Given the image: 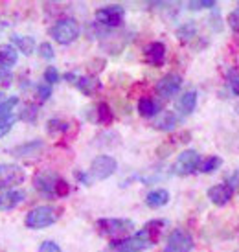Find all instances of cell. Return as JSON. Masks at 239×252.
Segmentation results:
<instances>
[{
	"mask_svg": "<svg viewBox=\"0 0 239 252\" xmlns=\"http://www.w3.org/2000/svg\"><path fill=\"white\" fill-rule=\"evenodd\" d=\"M79 33H81V28L76 19H61L50 28L52 39H56V42L59 44H70L78 39Z\"/></svg>",
	"mask_w": 239,
	"mask_h": 252,
	"instance_id": "cell-1",
	"label": "cell"
},
{
	"mask_svg": "<svg viewBox=\"0 0 239 252\" xmlns=\"http://www.w3.org/2000/svg\"><path fill=\"white\" fill-rule=\"evenodd\" d=\"M149 247H153V241L149 239V236L144 230L136 232L131 238L113 239L111 241V251L114 252H142Z\"/></svg>",
	"mask_w": 239,
	"mask_h": 252,
	"instance_id": "cell-2",
	"label": "cell"
},
{
	"mask_svg": "<svg viewBox=\"0 0 239 252\" xmlns=\"http://www.w3.org/2000/svg\"><path fill=\"white\" fill-rule=\"evenodd\" d=\"M201 168V155L195 149H186L177 157L175 164L171 166V173L179 177H186L195 173Z\"/></svg>",
	"mask_w": 239,
	"mask_h": 252,
	"instance_id": "cell-3",
	"label": "cell"
},
{
	"mask_svg": "<svg viewBox=\"0 0 239 252\" xmlns=\"http://www.w3.org/2000/svg\"><path fill=\"white\" fill-rule=\"evenodd\" d=\"M57 210L54 206H37L26 216V226L39 230V228H46L50 224H54L57 221Z\"/></svg>",
	"mask_w": 239,
	"mask_h": 252,
	"instance_id": "cell-4",
	"label": "cell"
},
{
	"mask_svg": "<svg viewBox=\"0 0 239 252\" xmlns=\"http://www.w3.org/2000/svg\"><path fill=\"white\" fill-rule=\"evenodd\" d=\"M96 228L101 236H109V238H116L121 234L134 230V223L131 219H99L96 223Z\"/></svg>",
	"mask_w": 239,
	"mask_h": 252,
	"instance_id": "cell-5",
	"label": "cell"
},
{
	"mask_svg": "<svg viewBox=\"0 0 239 252\" xmlns=\"http://www.w3.org/2000/svg\"><path fill=\"white\" fill-rule=\"evenodd\" d=\"M118 168V162L114 160V157L109 155H99L96 157L90 164V177L92 179H98V181H105L111 175H114V171Z\"/></svg>",
	"mask_w": 239,
	"mask_h": 252,
	"instance_id": "cell-6",
	"label": "cell"
},
{
	"mask_svg": "<svg viewBox=\"0 0 239 252\" xmlns=\"http://www.w3.org/2000/svg\"><path fill=\"white\" fill-rule=\"evenodd\" d=\"M125 9L121 6H105L96 11V21L105 28H118L123 24Z\"/></svg>",
	"mask_w": 239,
	"mask_h": 252,
	"instance_id": "cell-7",
	"label": "cell"
},
{
	"mask_svg": "<svg viewBox=\"0 0 239 252\" xmlns=\"http://www.w3.org/2000/svg\"><path fill=\"white\" fill-rule=\"evenodd\" d=\"M193 238L182 228H175L169 232L166 241V252H191L193 251Z\"/></svg>",
	"mask_w": 239,
	"mask_h": 252,
	"instance_id": "cell-8",
	"label": "cell"
},
{
	"mask_svg": "<svg viewBox=\"0 0 239 252\" xmlns=\"http://www.w3.org/2000/svg\"><path fill=\"white\" fill-rule=\"evenodd\" d=\"M26 179L24 169L19 164H0V189H9L19 186Z\"/></svg>",
	"mask_w": 239,
	"mask_h": 252,
	"instance_id": "cell-9",
	"label": "cell"
},
{
	"mask_svg": "<svg viewBox=\"0 0 239 252\" xmlns=\"http://www.w3.org/2000/svg\"><path fill=\"white\" fill-rule=\"evenodd\" d=\"M180 87H182V77L179 76V74H175V72H171V74H166V76L160 77L156 81L155 91L160 98L169 99L180 91Z\"/></svg>",
	"mask_w": 239,
	"mask_h": 252,
	"instance_id": "cell-10",
	"label": "cell"
},
{
	"mask_svg": "<svg viewBox=\"0 0 239 252\" xmlns=\"http://www.w3.org/2000/svg\"><path fill=\"white\" fill-rule=\"evenodd\" d=\"M61 177L56 175L54 171H41L37 173L33 179V186L37 188L39 193H42L44 197H56V184Z\"/></svg>",
	"mask_w": 239,
	"mask_h": 252,
	"instance_id": "cell-11",
	"label": "cell"
},
{
	"mask_svg": "<svg viewBox=\"0 0 239 252\" xmlns=\"http://www.w3.org/2000/svg\"><path fill=\"white\" fill-rule=\"evenodd\" d=\"M232 195H234V189L230 188L226 182L215 184V186H211V188L208 189V199H210L215 206H225V204H228V201L232 199Z\"/></svg>",
	"mask_w": 239,
	"mask_h": 252,
	"instance_id": "cell-12",
	"label": "cell"
},
{
	"mask_svg": "<svg viewBox=\"0 0 239 252\" xmlns=\"http://www.w3.org/2000/svg\"><path fill=\"white\" fill-rule=\"evenodd\" d=\"M24 199H26V193L22 189H4V191H0V210H13Z\"/></svg>",
	"mask_w": 239,
	"mask_h": 252,
	"instance_id": "cell-13",
	"label": "cell"
},
{
	"mask_svg": "<svg viewBox=\"0 0 239 252\" xmlns=\"http://www.w3.org/2000/svg\"><path fill=\"white\" fill-rule=\"evenodd\" d=\"M144 56H146V61L153 66H162L164 61H166V46L164 42H149L148 46L144 48Z\"/></svg>",
	"mask_w": 239,
	"mask_h": 252,
	"instance_id": "cell-14",
	"label": "cell"
},
{
	"mask_svg": "<svg viewBox=\"0 0 239 252\" xmlns=\"http://www.w3.org/2000/svg\"><path fill=\"white\" fill-rule=\"evenodd\" d=\"M19 52L13 44H0V72H9L11 66L17 64Z\"/></svg>",
	"mask_w": 239,
	"mask_h": 252,
	"instance_id": "cell-15",
	"label": "cell"
},
{
	"mask_svg": "<svg viewBox=\"0 0 239 252\" xmlns=\"http://www.w3.org/2000/svg\"><path fill=\"white\" fill-rule=\"evenodd\" d=\"M195 107H197V92L195 91L184 92L182 96L179 98V101H177V109H179V112H182L184 116L191 114L195 111Z\"/></svg>",
	"mask_w": 239,
	"mask_h": 252,
	"instance_id": "cell-16",
	"label": "cell"
},
{
	"mask_svg": "<svg viewBox=\"0 0 239 252\" xmlns=\"http://www.w3.org/2000/svg\"><path fill=\"white\" fill-rule=\"evenodd\" d=\"M138 112H140V116L144 118H155L158 116V112H160V103L153 98H140L138 99Z\"/></svg>",
	"mask_w": 239,
	"mask_h": 252,
	"instance_id": "cell-17",
	"label": "cell"
},
{
	"mask_svg": "<svg viewBox=\"0 0 239 252\" xmlns=\"http://www.w3.org/2000/svg\"><path fill=\"white\" fill-rule=\"evenodd\" d=\"M179 124V118H177V114L173 111H164L160 112L155 120V129L158 131H173Z\"/></svg>",
	"mask_w": 239,
	"mask_h": 252,
	"instance_id": "cell-18",
	"label": "cell"
},
{
	"mask_svg": "<svg viewBox=\"0 0 239 252\" xmlns=\"http://www.w3.org/2000/svg\"><path fill=\"white\" fill-rule=\"evenodd\" d=\"M76 87L79 89V92H83L85 96H94L101 89V83L94 76H81L78 77Z\"/></svg>",
	"mask_w": 239,
	"mask_h": 252,
	"instance_id": "cell-19",
	"label": "cell"
},
{
	"mask_svg": "<svg viewBox=\"0 0 239 252\" xmlns=\"http://www.w3.org/2000/svg\"><path fill=\"white\" fill-rule=\"evenodd\" d=\"M90 120L96 122V124H101V126H111L114 120V114L111 111V107L101 101V103H98V105L94 107V116Z\"/></svg>",
	"mask_w": 239,
	"mask_h": 252,
	"instance_id": "cell-20",
	"label": "cell"
},
{
	"mask_svg": "<svg viewBox=\"0 0 239 252\" xmlns=\"http://www.w3.org/2000/svg\"><path fill=\"white\" fill-rule=\"evenodd\" d=\"M168 203H169L168 189H162V188L153 189L146 197V204H148L149 208H162V206H166Z\"/></svg>",
	"mask_w": 239,
	"mask_h": 252,
	"instance_id": "cell-21",
	"label": "cell"
},
{
	"mask_svg": "<svg viewBox=\"0 0 239 252\" xmlns=\"http://www.w3.org/2000/svg\"><path fill=\"white\" fill-rule=\"evenodd\" d=\"M11 42L21 50V54H24V56H31L33 50H35V39L30 35H19V33H13V35H11Z\"/></svg>",
	"mask_w": 239,
	"mask_h": 252,
	"instance_id": "cell-22",
	"label": "cell"
},
{
	"mask_svg": "<svg viewBox=\"0 0 239 252\" xmlns=\"http://www.w3.org/2000/svg\"><path fill=\"white\" fill-rule=\"evenodd\" d=\"M42 149V142L41 140H31L26 142V144H21L11 149V155L15 157H35L39 151Z\"/></svg>",
	"mask_w": 239,
	"mask_h": 252,
	"instance_id": "cell-23",
	"label": "cell"
},
{
	"mask_svg": "<svg viewBox=\"0 0 239 252\" xmlns=\"http://www.w3.org/2000/svg\"><path fill=\"white\" fill-rule=\"evenodd\" d=\"M39 116V107L35 103H24L21 109V114H19V120L26 122V124H33Z\"/></svg>",
	"mask_w": 239,
	"mask_h": 252,
	"instance_id": "cell-24",
	"label": "cell"
},
{
	"mask_svg": "<svg viewBox=\"0 0 239 252\" xmlns=\"http://www.w3.org/2000/svg\"><path fill=\"white\" fill-rule=\"evenodd\" d=\"M195 33H197V26H195V22H184L182 26H179V30H177V37L180 39V41H190V39H193L195 37Z\"/></svg>",
	"mask_w": 239,
	"mask_h": 252,
	"instance_id": "cell-25",
	"label": "cell"
},
{
	"mask_svg": "<svg viewBox=\"0 0 239 252\" xmlns=\"http://www.w3.org/2000/svg\"><path fill=\"white\" fill-rule=\"evenodd\" d=\"M17 105H19V98H15V96L0 101V120L7 118V116H13V109Z\"/></svg>",
	"mask_w": 239,
	"mask_h": 252,
	"instance_id": "cell-26",
	"label": "cell"
},
{
	"mask_svg": "<svg viewBox=\"0 0 239 252\" xmlns=\"http://www.w3.org/2000/svg\"><path fill=\"white\" fill-rule=\"evenodd\" d=\"M223 166V158L221 157H208L204 162H201V171L203 173H213V171H217L219 168Z\"/></svg>",
	"mask_w": 239,
	"mask_h": 252,
	"instance_id": "cell-27",
	"label": "cell"
},
{
	"mask_svg": "<svg viewBox=\"0 0 239 252\" xmlns=\"http://www.w3.org/2000/svg\"><path fill=\"white\" fill-rule=\"evenodd\" d=\"M226 83L230 87L232 94L239 96V70L238 68H228V72H226Z\"/></svg>",
	"mask_w": 239,
	"mask_h": 252,
	"instance_id": "cell-28",
	"label": "cell"
},
{
	"mask_svg": "<svg viewBox=\"0 0 239 252\" xmlns=\"http://www.w3.org/2000/svg\"><path fill=\"white\" fill-rule=\"evenodd\" d=\"M48 133L50 134H56V133H64L66 129H68V124L66 122H63V120H59V118H52V120H48Z\"/></svg>",
	"mask_w": 239,
	"mask_h": 252,
	"instance_id": "cell-29",
	"label": "cell"
},
{
	"mask_svg": "<svg viewBox=\"0 0 239 252\" xmlns=\"http://www.w3.org/2000/svg\"><path fill=\"white\" fill-rule=\"evenodd\" d=\"M188 7L191 11H199V9H215V2L213 0H191L188 2Z\"/></svg>",
	"mask_w": 239,
	"mask_h": 252,
	"instance_id": "cell-30",
	"label": "cell"
},
{
	"mask_svg": "<svg viewBox=\"0 0 239 252\" xmlns=\"http://www.w3.org/2000/svg\"><path fill=\"white\" fill-rule=\"evenodd\" d=\"M35 91H37V96L41 98V101H46V99L52 96V85L39 83V85H35Z\"/></svg>",
	"mask_w": 239,
	"mask_h": 252,
	"instance_id": "cell-31",
	"label": "cell"
},
{
	"mask_svg": "<svg viewBox=\"0 0 239 252\" xmlns=\"http://www.w3.org/2000/svg\"><path fill=\"white\" fill-rule=\"evenodd\" d=\"M59 81V72H57L56 66H48L46 70H44V83L48 85H54Z\"/></svg>",
	"mask_w": 239,
	"mask_h": 252,
	"instance_id": "cell-32",
	"label": "cell"
},
{
	"mask_svg": "<svg viewBox=\"0 0 239 252\" xmlns=\"http://www.w3.org/2000/svg\"><path fill=\"white\" fill-rule=\"evenodd\" d=\"M39 54H41L42 59H46V61H52L56 54H54V48H52V44L50 42H42L41 46H39Z\"/></svg>",
	"mask_w": 239,
	"mask_h": 252,
	"instance_id": "cell-33",
	"label": "cell"
},
{
	"mask_svg": "<svg viewBox=\"0 0 239 252\" xmlns=\"http://www.w3.org/2000/svg\"><path fill=\"white\" fill-rule=\"evenodd\" d=\"M15 116H7V118L0 120V136H6L9 131H11V127H13L15 124Z\"/></svg>",
	"mask_w": 239,
	"mask_h": 252,
	"instance_id": "cell-34",
	"label": "cell"
},
{
	"mask_svg": "<svg viewBox=\"0 0 239 252\" xmlns=\"http://www.w3.org/2000/svg\"><path fill=\"white\" fill-rule=\"evenodd\" d=\"M70 193V186L64 179H59L56 184V197H66Z\"/></svg>",
	"mask_w": 239,
	"mask_h": 252,
	"instance_id": "cell-35",
	"label": "cell"
},
{
	"mask_svg": "<svg viewBox=\"0 0 239 252\" xmlns=\"http://www.w3.org/2000/svg\"><path fill=\"white\" fill-rule=\"evenodd\" d=\"M39 252H63V251H61V247L57 245V243H54V241H44V243H41V247H39Z\"/></svg>",
	"mask_w": 239,
	"mask_h": 252,
	"instance_id": "cell-36",
	"label": "cell"
},
{
	"mask_svg": "<svg viewBox=\"0 0 239 252\" xmlns=\"http://www.w3.org/2000/svg\"><path fill=\"white\" fill-rule=\"evenodd\" d=\"M228 24L232 26V30H236V32L239 33V6L234 9L232 13L228 15Z\"/></svg>",
	"mask_w": 239,
	"mask_h": 252,
	"instance_id": "cell-37",
	"label": "cell"
},
{
	"mask_svg": "<svg viewBox=\"0 0 239 252\" xmlns=\"http://www.w3.org/2000/svg\"><path fill=\"white\" fill-rule=\"evenodd\" d=\"M13 81V74L9 72H0V89H7Z\"/></svg>",
	"mask_w": 239,
	"mask_h": 252,
	"instance_id": "cell-38",
	"label": "cell"
},
{
	"mask_svg": "<svg viewBox=\"0 0 239 252\" xmlns=\"http://www.w3.org/2000/svg\"><path fill=\"white\" fill-rule=\"evenodd\" d=\"M230 188H239V169H236L232 175H228V182H226Z\"/></svg>",
	"mask_w": 239,
	"mask_h": 252,
	"instance_id": "cell-39",
	"label": "cell"
},
{
	"mask_svg": "<svg viewBox=\"0 0 239 252\" xmlns=\"http://www.w3.org/2000/svg\"><path fill=\"white\" fill-rule=\"evenodd\" d=\"M76 177H78V179H79L81 182H83V184H87V186L90 184V179H89L87 175H83V173H79V171H78V173H76Z\"/></svg>",
	"mask_w": 239,
	"mask_h": 252,
	"instance_id": "cell-40",
	"label": "cell"
},
{
	"mask_svg": "<svg viewBox=\"0 0 239 252\" xmlns=\"http://www.w3.org/2000/svg\"><path fill=\"white\" fill-rule=\"evenodd\" d=\"M238 112H239V107H238Z\"/></svg>",
	"mask_w": 239,
	"mask_h": 252,
	"instance_id": "cell-41",
	"label": "cell"
}]
</instances>
